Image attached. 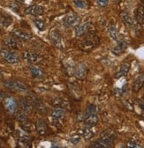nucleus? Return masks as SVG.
Masks as SVG:
<instances>
[{
    "mask_svg": "<svg viewBox=\"0 0 144 148\" xmlns=\"http://www.w3.org/2000/svg\"><path fill=\"white\" fill-rule=\"evenodd\" d=\"M127 147H133V148H141V147H142L141 144H140L139 142L134 141V140L129 141V142L127 144Z\"/></svg>",
    "mask_w": 144,
    "mask_h": 148,
    "instance_id": "nucleus-32",
    "label": "nucleus"
},
{
    "mask_svg": "<svg viewBox=\"0 0 144 148\" xmlns=\"http://www.w3.org/2000/svg\"><path fill=\"white\" fill-rule=\"evenodd\" d=\"M53 105L55 106L56 108H67L69 107L68 102L64 101L63 99H55L52 101Z\"/></svg>",
    "mask_w": 144,
    "mask_h": 148,
    "instance_id": "nucleus-26",
    "label": "nucleus"
},
{
    "mask_svg": "<svg viewBox=\"0 0 144 148\" xmlns=\"http://www.w3.org/2000/svg\"><path fill=\"white\" fill-rule=\"evenodd\" d=\"M21 110H23L25 113L30 114L32 113V111L34 109V105L32 104L30 101L27 99H22L21 100Z\"/></svg>",
    "mask_w": 144,
    "mask_h": 148,
    "instance_id": "nucleus-14",
    "label": "nucleus"
},
{
    "mask_svg": "<svg viewBox=\"0 0 144 148\" xmlns=\"http://www.w3.org/2000/svg\"><path fill=\"white\" fill-rule=\"evenodd\" d=\"M74 4L76 7L80 9H84L87 6L86 0H74Z\"/></svg>",
    "mask_w": 144,
    "mask_h": 148,
    "instance_id": "nucleus-30",
    "label": "nucleus"
},
{
    "mask_svg": "<svg viewBox=\"0 0 144 148\" xmlns=\"http://www.w3.org/2000/svg\"><path fill=\"white\" fill-rule=\"evenodd\" d=\"M98 42H99L98 37L94 34H90L87 35V37L84 39L81 48H83L85 49H90L94 48L95 46H96L98 44Z\"/></svg>",
    "mask_w": 144,
    "mask_h": 148,
    "instance_id": "nucleus-5",
    "label": "nucleus"
},
{
    "mask_svg": "<svg viewBox=\"0 0 144 148\" xmlns=\"http://www.w3.org/2000/svg\"><path fill=\"white\" fill-rule=\"evenodd\" d=\"M31 102H32V104H33L35 108H37L40 111V112H42V113H45V112H46L45 106L43 105V103L38 98L34 97V98L32 99Z\"/></svg>",
    "mask_w": 144,
    "mask_h": 148,
    "instance_id": "nucleus-23",
    "label": "nucleus"
},
{
    "mask_svg": "<svg viewBox=\"0 0 144 148\" xmlns=\"http://www.w3.org/2000/svg\"><path fill=\"white\" fill-rule=\"evenodd\" d=\"M34 25L37 26V27L39 29V30H43L45 28V24L43 21L41 20H34Z\"/></svg>",
    "mask_w": 144,
    "mask_h": 148,
    "instance_id": "nucleus-31",
    "label": "nucleus"
},
{
    "mask_svg": "<svg viewBox=\"0 0 144 148\" xmlns=\"http://www.w3.org/2000/svg\"><path fill=\"white\" fill-rule=\"evenodd\" d=\"M5 45L8 47L12 50H16V49H21L22 47V43L21 40H19L16 37H9V38L6 39L4 42Z\"/></svg>",
    "mask_w": 144,
    "mask_h": 148,
    "instance_id": "nucleus-7",
    "label": "nucleus"
},
{
    "mask_svg": "<svg viewBox=\"0 0 144 148\" xmlns=\"http://www.w3.org/2000/svg\"><path fill=\"white\" fill-rule=\"evenodd\" d=\"M70 140H71V142L73 143L74 145H77V144L81 141V137H80V136H78V135H76V136L72 137Z\"/></svg>",
    "mask_w": 144,
    "mask_h": 148,
    "instance_id": "nucleus-34",
    "label": "nucleus"
},
{
    "mask_svg": "<svg viewBox=\"0 0 144 148\" xmlns=\"http://www.w3.org/2000/svg\"><path fill=\"white\" fill-rule=\"evenodd\" d=\"M84 122L89 127H93L96 125V123H98V115H97L96 106L91 104L87 108L86 115L84 116Z\"/></svg>",
    "mask_w": 144,
    "mask_h": 148,
    "instance_id": "nucleus-2",
    "label": "nucleus"
},
{
    "mask_svg": "<svg viewBox=\"0 0 144 148\" xmlns=\"http://www.w3.org/2000/svg\"><path fill=\"white\" fill-rule=\"evenodd\" d=\"M142 3H143V5H144V0H142Z\"/></svg>",
    "mask_w": 144,
    "mask_h": 148,
    "instance_id": "nucleus-36",
    "label": "nucleus"
},
{
    "mask_svg": "<svg viewBox=\"0 0 144 148\" xmlns=\"http://www.w3.org/2000/svg\"><path fill=\"white\" fill-rule=\"evenodd\" d=\"M140 106H141V108L144 110V102H141V103H140Z\"/></svg>",
    "mask_w": 144,
    "mask_h": 148,
    "instance_id": "nucleus-35",
    "label": "nucleus"
},
{
    "mask_svg": "<svg viewBox=\"0 0 144 148\" xmlns=\"http://www.w3.org/2000/svg\"><path fill=\"white\" fill-rule=\"evenodd\" d=\"M50 39L52 40L53 43L55 44L56 47L59 48V49H63V41H62V37L56 32H51L50 34Z\"/></svg>",
    "mask_w": 144,
    "mask_h": 148,
    "instance_id": "nucleus-16",
    "label": "nucleus"
},
{
    "mask_svg": "<svg viewBox=\"0 0 144 148\" xmlns=\"http://www.w3.org/2000/svg\"><path fill=\"white\" fill-rule=\"evenodd\" d=\"M96 4L101 7H105L109 4V0H96Z\"/></svg>",
    "mask_w": 144,
    "mask_h": 148,
    "instance_id": "nucleus-33",
    "label": "nucleus"
},
{
    "mask_svg": "<svg viewBox=\"0 0 144 148\" xmlns=\"http://www.w3.org/2000/svg\"><path fill=\"white\" fill-rule=\"evenodd\" d=\"M12 35L21 41H28L32 38V34L21 29H15L12 32Z\"/></svg>",
    "mask_w": 144,
    "mask_h": 148,
    "instance_id": "nucleus-11",
    "label": "nucleus"
},
{
    "mask_svg": "<svg viewBox=\"0 0 144 148\" xmlns=\"http://www.w3.org/2000/svg\"><path fill=\"white\" fill-rule=\"evenodd\" d=\"M14 115L16 116L17 120L19 121V122H21V123H26L28 121L27 113H25L23 110H17Z\"/></svg>",
    "mask_w": 144,
    "mask_h": 148,
    "instance_id": "nucleus-24",
    "label": "nucleus"
},
{
    "mask_svg": "<svg viewBox=\"0 0 144 148\" xmlns=\"http://www.w3.org/2000/svg\"><path fill=\"white\" fill-rule=\"evenodd\" d=\"M108 31H109V34L111 36V38L113 39L114 41L118 42V30L116 28V27L114 25H110L109 27H108Z\"/></svg>",
    "mask_w": 144,
    "mask_h": 148,
    "instance_id": "nucleus-27",
    "label": "nucleus"
},
{
    "mask_svg": "<svg viewBox=\"0 0 144 148\" xmlns=\"http://www.w3.org/2000/svg\"><path fill=\"white\" fill-rule=\"evenodd\" d=\"M23 58L29 64H35L43 61L42 55L34 50H27L23 53Z\"/></svg>",
    "mask_w": 144,
    "mask_h": 148,
    "instance_id": "nucleus-3",
    "label": "nucleus"
},
{
    "mask_svg": "<svg viewBox=\"0 0 144 148\" xmlns=\"http://www.w3.org/2000/svg\"><path fill=\"white\" fill-rule=\"evenodd\" d=\"M4 106H5V108L6 109V111L9 112L10 114H15V112L18 110V103L12 97H7L5 99Z\"/></svg>",
    "mask_w": 144,
    "mask_h": 148,
    "instance_id": "nucleus-8",
    "label": "nucleus"
},
{
    "mask_svg": "<svg viewBox=\"0 0 144 148\" xmlns=\"http://www.w3.org/2000/svg\"><path fill=\"white\" fill-rule=\"evenodd\" d=\"M127 44L125 42H119L118 43L117 46H115L112 49V52L115 55H121L122 53H124L125 51V49H127Z\"/></svg>",
    "mask_w": 144,
    "mask_h": 148,
    "instance_id": "nucleus-18",
    "label": "nucleus"
},
{
    "mask_svg": "<svg viewBox=\"0 0 144 148\" xmlns=\"http://www.w3.org/2000/svg\"><path fill=\"white\" fill-rule=\"evenodd\" d=\"M80 21H81V18H80L79 15H77L76 13H74V12L69 13L65 18V22L69 27L78 26V24L80 23Z\"/></svg>",
    "mask_w": 144,
    "mask_h": 148,
    "instance_id": "nucleus-10",
    "label": "nucleus"
},
{
    "mask_svg": "<svg viewBox=\"0 0 144 148\" xmlns=\"http://www.w3.org/2000/svg\"><path fill=\"white\" fill-rule=\"evenodd\" d=\"M136 18L140 23H144V8L139 7L136 12Z\"/></svg>",
    "mask_w": 144,
    "mask_h": 148,
    "instance_id": "nucleus-28",
    "label": "nucleus"
},
{
    "mask_svg": "<svg viewBox=\"0 0 144 148\" xmlns=\"http://www.w3.org/2000/svg\"><path fill=\"white\" fill-rule=\"evenodd\" d=\"M81 134H82V137L88 140V139H90L94 137V132H92V130L90 129V127H85L82 129V132H81Z\"/></svg>",
    "mask_w": 144,
    "mask_h": 148,
    "instance_id": "nucleus-25",
    "label": "nucleus"
},
{
    "mask_svg": "<svg viewBox=\"0 0 144 148\" xmlns=\"http://www.w3.org/2000/svg\"><path fill=\"white\" fill-rule=\"evenodd\" d=\"M25 12L27 14L33 15V16H40V15H42L44 12V9L41 5H31V6L28 7L25 10Z\"/></svg>",
    "mask_w": 144,
    "mask_h": 148,
    "instance_id": "nucleus-12",
    "label": "nucleus"
},
{
    "mask_svg": "<svg viewBox=\"0 0 144 148\" xmlns=\"http://www.w3.org/2000/svg\"><path fill=\"white\" fill-rule=\"evenodd\" d=\"M87 74H88V68L85 64L81 63L74 69V75L78 79L81 80L84 79L87 77Z\"/></svg>",
    "mask_w": 144,
    "mask_h": 148,
    "instance_id": "nucleus-9",
    "label": "nucleus"
},
{
    "mask_svg": "<svg viewBox=\"0 0 144 148\" xmlns=\"http://www.w3.org/2000/svg\"><path fill=\"white\" fill-rule=\"evenodd\" d=\"M130 71V64L129 63H124L121 64L119 71L116 74V78H120L123 76H125Z\"/></svg>",
    "mask_w": 144,
    "mask_h": 148,
    "instance_id": "nucleus-21",
    "label": "nucleus"
},
{
    "mask_svg": "<svg viewBox=\"0 0 144 148\" xmlns=\"http://www.w3.org/2000/svg\"><path fill=\"white\" fill-rule=\"evenodd\" d=\"M90 27H91V24H89V23H85V24L77 26L75 28V35L78 37H81V36L87 34L88 31L90 30Z\"/></svg>",
    "mask_w": 144,
    "mask_h": 148,
    "instance_id": "nucleus-13",
    "label": "nucleus"
},
{
    "mask_svg": "<svg viewBox=\"0 0 144 148\" xmlns=\"http://www.w3.org/2000/svg\"><path fill=\"white\" fill-rule=\"evenodd\" d=\"M5 86H6V87L12 89V90H14V91L22 92H28V86L20 81H6L5 83Z\"/></svg>",
    "mask_w": 144,
    "mask_h": 148,
    "instance_id": "nucleus-6",
    "label": "nucleus"
},
{
    "mask_svg": "<svg viewBox=\"0 0 144 148\" xmlns=\"http://www.w3.org/2000/svg\"><path fill=\"white\" fill-rule=\"evenodd\" d=\"M66 115L65 109L62 108H55L51 112V116L54 119H63Z\"/></svg>",
    "mask_w": 144,
    "mask_h": 148,
    "instance_id": "nucleus-17",
    "label": "nucleus"
},
{
    "mask_svg": "<svg viewBox=\"0 0 144 148\" xmlns=\"http://www.w3.org/2000/svg\"><path fill=\"white\" fill-rule=\"evenodd\" d=\"M0 56L3 59H5L9 64H16L20 62L19 56L16 54V52L11 50V49H1L0 50Z\"/></svg>",
    "mask_w": 144,
    "mask_h": 148,
    "instance_id": "nucleus-4",
    "label": "nucleus"
},
{
    "mask_svg": "<svg viewBox=\"0 0 144 148\" xmlns=\"http://www.w3.org/2000/svg\"><path fill=\"white\" fill-rule=\"evenodd\" d=\"M117 137V133L114 130L112 129H108L106 131H104L102 134L100 138L91 144L90 147L93 148H108L111 147Z\"/></svg>",
    "mask_w": 144,
    "mask_h": 148,
    "instance_id": "nucleus-1",
    "label": "nucleus"
},
{
    "mask_svg": "<svg viewBox=\"0 0 144 148\" xmlns=\"http://www.w3.org/2000/svg\"><path fill=\"white\" fill-rule=\"evenodd\" d=\"M35 128L40 135H45L47 133V124L43 120H38L35 123Z\"/></svg>",
    "mask_w": 144,
    "mask_h": 148,
    "instance_id": "nucleus-19",
    "label": "nucleus"
},
{
    "mask_svg": "<svg viewBox=\"0 0 144 148\" xmlns=\"http://www.w3.org/2000/svg\"><path fill=\"white\" fill-rule=\"evenodd\" d=\"M143 85H144V75H143V74H140V75L134 80V90L135 92L140 91V89L142 87Z\"/></svg>",
    "mask_w": 144,
    "mask_h": 148,
    "instance_id": "nucleus-22",
    "label": "nucleus"
},
{
    "mask_svg": "<svg viewBox=\"0 0 144 148\" xmlns=\"http://www.w3.org/2000/svg\"><path fill=\"white\" fill-rule=\"evenodd\" d=\"M18 143H19V145L21 147H30L31 146V140H30L29 137L26 134H21L19 137Z\"/></svg>",
    "mask_w": 144,
    "mask_h": 148,
    "instance_id": "nucleus-20",
    "label": "nucleus"
},
{
    "mask_svg": "<svg viewBox=\"0 0 144 148\" xmlns=\"http://www.w3.org/2000/svg\"><path fill=\"white\" fill-rule=\"evenodd\" d=\"M121 17H122L123 21H124L125 24H127V25H128V26H133V25L134 24V18H133L130 15H128V14H122Z\"/></svg>",
    "mask_w": 144,
    "mask_h": 148,
    "instance_id": "nucleus-29",
    "label": "nucleus"
},
{
    "mask_svg": "<svg viewBox=\"0 0 144 148\" xmlns=\"http://www.w3.org/2000/svg\"><path fill=\"white\" fill-rule=\"evenodd\" d=\"M29 70H30V72L34 78L38 79H42L44 78V72L39 67L34 66V65H30Z\"/></svg>",
    "mask_w": 144,
    "mask_h": 148,
    "instance_id": "nucleus-15",
    "label": "nucleus"
}]
</instances>
